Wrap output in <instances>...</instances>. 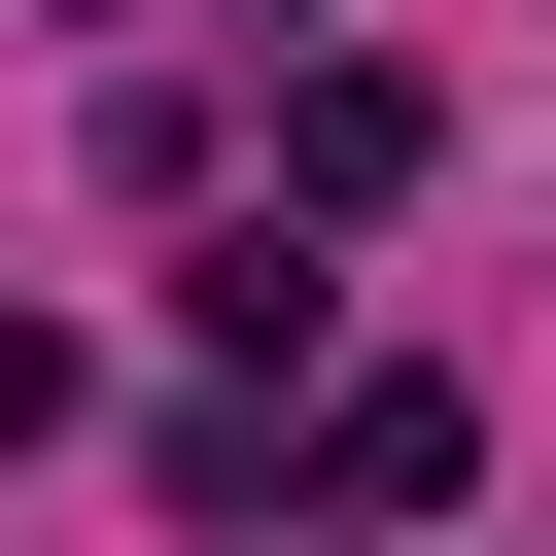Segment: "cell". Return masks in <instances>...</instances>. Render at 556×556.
Listing matches in <instances>:
<instances>
[{"label":"cell","mask_w":556,"mask_h":556,"mask_svg":"<svg viewBox=\"0 0 556 556\" xmlns=\"http://www.w3.org/2000/svg\"><path fill=\"white\" fill-rule=\"evenodd\" d=\"M417 139H452V104H417L382 35H348V70H278V174H313V208H417Z\"/></svg>","instance_id":"6da1fadb"},{"label":"cell","mask_w":556,"mask_h":556,"mask_svg":"<svg viewBox=\"0 0 556 556\" xmlns=\"http://www.w3.org/2000/svg\"><path fill=\"white\" fill-rule=\"evenodd\" d=\"M70 417H104V348H70V313H0V452H70Z\"/></svg>","instance_id":"3957f363"},{"label":"cell","mask_w":556,"mask_h":556,"mask_svg":"<svg viewBox=\"0 0 556 556\" xmlns=\"http://www.w3.org/2000/svg\"><path fill=\"white\" fill-rule=\"evenodd\" d=\"M452 452H486L452 382H348V417H313V486H348V521H452Z\"/></svg>","instance_id":"7a4b0ae2"}]
</instances>
